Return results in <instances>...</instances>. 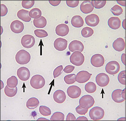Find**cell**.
Returning <instances> with one entry per match:
<instances>
[{"label": "cell", "instance_id": "44dd1931", "mask_svg": "<svg viewBox=\"0 0 126 121\" xmlns=\"http://www.w3.org/2000/svg\"><path fill=\"white\" fill-rule=\"evenodd\" d=\"M109 27L113 30L119 29L121 25V21L118 17H112L108 20Z\"/></svg>", "mask_w": 126, "mask_h": 121}, {"label": "cell", "instance_id": "60d3db41", "mask_svg": "<svg viewBox=\"0 0 126 121\" xmlns=\"http://www.w3.org/2000/svg\"><path fill=\"white\" fill-rule=\"evenodd\" d=\"M88 109L83 108L81 107L80 105H78L76 108V111L77 113L81 115H85L86 114V113L88 112Z\"/></svg>", "mask_w": 126, "mask_h": 121}, {"label": "cell", "instance_id": "4316f807", "mask_svg": "<svg viewBox=\"0 0 126 121\" xmlns=\"http://www.w3.org/2000/svg\"><path fill=\"white\" fill-rule=\"evenodd\" d=\"M17 92V88L16 87L15 88H9L7 85L5 87V94L8 97L12 98L15 96Z\"/></svg>", "mask_w": 126, "mask_h": 121}, {"label": "cell", "instance_id": "f5cc1de1", "mask_svg": "<svg viewBox=\"0 0 126 121\" xmlns=\"http://www.w3.org/2000/svg\"><path fill=\"white\" fill-rule=\"evenodd\" d=\"M1 82L2 83V85H1V89H2V88H3V87L4 86V84H3V85H2V81H1Z\"/></svg>", "mask_w": 126, "mask_h": 121}, {"label": "cell", "instance_id": "816d5d0a", "mask_svg": "<svg viewBox=\"0 0 126 121\" xmlns=\"http://www.w3.org/2000/svg\"><path fill=\"white\" fill-rule=\"evenodd\" d=\"M48 120V119H45V118H39V119H38V120Z\"/></svg>", "mask_w": 126, "mask_h": 121}, {"label": "cell", "instance_id": "f35d334b", "mask_svg": "<svg viewBox=\"0 0 126 121\" xmlns=\"http://www.w3.org/2000/svg\"><path fill=\"white\" fill-rule=\"evenodd\" d=\"M35 4L34 0H23L22 2V6L23 8L29 9L32 8Z\"/></svg>", "mask_w": 126, "mask_h": 121}, {"label": "cell", "instance_id": "1f68e13d", "mask_svg": "<svg viewBox=\"0 0 126 121\" xmlns=\"http://www.w3.org/2000/svg\"><path fill=\"white\" fill-rule=\"evenodd\" d=\"M64 81L67 85L74 84L76 82V75L75 74L67 75L64 77Z\"/></svg>", "mask_w": 126, "mask_h": 121}, {"label": "cell", "instance_id": "ba28073f", "mask_svg": "<svg viewBox=\"0 0 126 121\" xmlns=\"http://www.w3.org/2000/svg\"><path fill=\"white\" fill-rule=\"evenodd\" d=\"M97 84L100 87H103L108 85L110 79L107 74L104 73H100L98 74L95 78Z\"/></svg>", "mask_w": 126, "mask_h": 121}, {"label": "cell", "instance_id": "c3c4849f", "mask_svg": "<svg viewBox=\"0 0 126 121\" xmlns=\"http://www.w3.org/2000/svg\"><path fill=\"white\" fill-rule=\"evenodd\" d=\"M76 120H88V119L85 117H79Z\"/></svg>", "mask_w": 126, "mask_h": 121}, {"label": "cell", "instance_id": "b9f144b4", "mask_svg": "<svg viewBox=\"0 0 126 121\" xmlns=\"http://www.w3.org/2000/svg\"><path fill=\"white\" fill-rule=\"evenodd\" d=\"M79 0H66V3L68 7L70 8H76L79 4Z\"/></svg>", "mask_w": 126, "mask_h": 121}, {"label": "cell", "instance_id": "ab89813d", "mask_svg": "<svg viewBox=\"0 0 126 121\" xmlns=\"http://www.w3.org/2000/svg\"><path fill=\"white\" fill-rule=\"evenodd\" d=\"M63 70V66L62 65L56 67L53 71V76L54 78H56L60 76L62 73Z\"/></svg>", "mask_w": 126, "mask_h": 121}, {"label": "cell", "instance_id": "f546056e", "mask_svg": "<svg viewBox=\"0 0 126 121\" xmlns=\"http://www.w3.org/2000/svg\"><path fill=\"white\" fill-rule=\"evenodd\" d=\"M94 33V31L92 28L89 27H84L81 30L82 36L84 38H89L92 36Z\"/></svg>", "mask_w": 126, "mask_h": 121}, {"label": "cell", "instance_id": "3957f363", "mask_svg": "<svg viewBox=\"0 0 126 121\" xmlns=\"http://www.w3.org/2000/svg\"><path fill=\"white\" fill-rule=\"evenodd\" d=\"M89 115L93 120H99L104 117L105 111L102 108L96 106L90 110Z\"/></svg>", "mask_w": 126, "mask_h": 121}, {"label": "cell", "instance_id": "5bb4252c", "mask_svg": "<svg viewBox=\"0 0 126 121\" xmlns=\"http://www.w3.org/2000/svg\"><path fill=\"white\" fill-rule=\"evenodd\" d=\"M85 22L86 25L90 27H96L99 23V18L97 14H91L86 16Z\"/></svg>", "mask_w": 126, "mask_h": 121}, {"label": "cell", "instance_id": "f1b7e54d", "mask_svg": "<svg viewBox=\"0 0 126 121\" xmlns=\"http://www.w3.org/2000/svg\"><path fill=\"white\" fill-rule=\"evenodd\" d=\"M18 79L15 76H12L7 80V85L9 88H15L18 85Z\"/></svg>", "mask_w": 126, "mask_h": 121}, {"label": "cell", "instance_id": "7dc6e473", "mask_svg": "<svg viewBox=\"0 0 126 121\" xmlns=\"http://www.w3.org/2000/svg\"><path fill=\"white\" fill-rule=\"evenodd\" d=\"M117 2L118 3H119V4L122 5V6H124V7L126 6V0H124V1L117 0Z\"/></svg>", "mask_w": 126, "mask_h": 121}, {"label": "cell", "instance_id": "5b68a950", "mask_svg": "<svg viewBox=\"0 0 126 121\" xmlns=\"http://www.w3.org/2000/svg\"><path fill=\"white\" fill-rule=\"evenodd\" d=\"M94 103V99L89 95H86L82 96L79 100V105L83 108L88 109L92 107Z\"/></svg>", "mask_w": 126, "mask_h": 121}, {"label": "cell", "instance_id": "7402d4cb", "mask_svg": "<svg viewBox=\"0 0 126 121\" xmlns=\"http://www.w3.org/2000/svg\"><path fill=\"white\" fill-rule=\"evenodd\" d=\"M17 16L24 22H29L32 20V18L29 16V11L25 9L19 10L17 13Z\"/></svg>", "mask_w": 126, "mask_h": 121}, {"label": "cell", "instance_id": "4fadbf2b", "mask_svg": "<svg viewBox=\"0 0 126 121\" xmlns=\"http://www.w3.org/2000/svg\"><path fill=\"white\" fill-rule=\"evenodd\" d=\"M69 50L71 52L79 51L82 52L84 49V46L81 41L77 40H72L69 45Z\"/></svg>", "mask_w": 126, "mask_h": 121}, {"label": "cell", "instance_id": "7a4b0ae2", "mask_svg": "<svg viewBox=\"0 0 126 121\" xmlns=\"http://www.w3.org/2000/svg\"><path fill=\"white\" fill-rule=\"evenodd\" d=\"M45 84L44 77L39 74L34 75L30 81V85L32 88L35 89L42 88Z\"/></svg>", "mask_w": 126, "mask_h": 121}, {"label": "cell", "instance_id": "8992f818", "mask_svg": "<svg viewBox=\"0 0 126 121\" xmlns=\"http://www.w3.org/2000/svg\"><path fill=\"white\" fill-rule=\"evenodd\" d=\"M106 71L110 75H115L119 72L120 66L116 61H111L108 62L105 67Z\"/></svg>", "mask_w": 126, "mask_h": 121}, {"label": "cell", "instance_id": "f907efd6", "mask_svg": "<svg viewBox=\"0 0 126 121\" xmlns=\"http://www.w3.org/2000/svg\"><path fill=\"white\" fill-rule=\"evenodd\" d=\"M122 98L125 100V89H124L123 90H122Z\"/></svg>", "mask_w": 126, "mask_h": 121}, {"label": "cell", "instance_id": "e0dca14e", "mask_svg": "<svg viewBox=\"0 0 126 121\" xmlns=\"http://www.w3.org/2000/svg\"><path fill=\"white\" fill-rule=\"evenodd\" d=\"M80 9L82 13L87 14L91 13L94 10V7L91 1L85 0L82 2L80 6Z\"/></svg>", "mask_w": 126, "mask_h": 121}, {"label": "cell", "instance_id": "cb8c5ba5", "mask_svg": "<svg viewBox=\"0 0 126 121\" xmlns=\"http://www.w3.org/2000/svg\"><path fill=\"white\" fill-rule=\"evenodd\" d=\"M84 20L79 15H75L71 20V24L72 26L76 28H80L84 25Z\"/></svg>", "mask_w": 126, "mask_h": 121}, {"label": "cell", "instance_id": "2e32d148", "mask_svg": "<svg viewBox=\"0 0 126 121\" xmlns=\"http://www.w3.org/2000/svg\"><path fill=\"white\" fill-rule=\"evenodd\" d=\"M11 31L15 33H20L23 31L24 25L22 22L18 20H15L10 24Z\"/></svg>", "mask_w": 126, "mask_h": 121}, {"label": "cell", "instance_id": "d6a6232c", "mask_svg": "<svg viewBox=\"0 0 126 121\" xmlns=\"http://www.w3.org/2000/svg\"><path fill=\"white\" fill-rule=\"evenodd\" d=\"M64 120V115L61 112H56L53 113L50 118V120H60L63 121Z\"/></svg>", "mask_w": 126, "mask_h": 121}, {"label": "cell", "instance_id": "7c38bea8", "mask_svg": "<svg viewBox=\"0 0 126 121\" xmlns=\"http://www.w3.org/2000/svg\"><path fill=\"white\" fill-rule=\"evenodd\" d=\"M17 75L21 80L25 81L29 79L31 72L27 67H20L17 71Z\"/></svg>", "mask_w": 126, "mask_h": 121}, {"label": "cell", "instance_id": "83f0119b", "mask_svg": "<svg viewBox=\"0 0 126 121\" xmlns=\"http://www.w3.org/2000/svg\"><path fill=\"white\" fill-rule=\"evenodd\" d=\"M85 90L87 93H93L97 90V86L94 82H89L85 85Z\"/></svg>", "mask_w": 126, "mask_h": 121}, {"label": "cell", "instance_id": "d6986e66", "mask_svg": "<svg viewBox=\"0 0 126 121\" xmlns=\"http://www.w3.org/2000/svg\"><path fill=\"white\" fill-rule=\"evenodd\" d=\"M53 98L55 102L58 103H62L65 101L66 96L63 90H58L54 92Z\"/></svg>", "mask_w": 126, "mask_h": 121}, {"label": "cell", "instance_id": "bcb514c9", "mask_svg": "<svg viewBox=\"0 0 126 121\" xmlns=\"http://www.w3.org/2000/svg\"><path fill=\"white\" fill-rule=\"evenodd\" d=\"M61 0H49V2L50 4L52 6H58L61 3Z\"/></svg>", "mask_w": 126, "mask_h": 121}, {"label": "cell", "instance_id": "74e56055", "mask_svg": "<svg viewBox=\"0 0 126 121\" xmlns=\"http://www.w3.org/2000/svg\"><path fill=\"white\" fill-rule=\"evenodd\" d=\"M118 81L122 85H126V71H123L121 72L118 76Z\"/></svg>", "mask_w": 126, "mask_h": 121}, {"label": "cell", "instance_id": "ac0fdd59", "mask_svg": "<svg viewBox=\"0 0 126 121\" xmlns=\"http://www.w3.org/2000/svg\"><path fill=\"white\" fill-rule=\"evenodd\" d=\"M55 31L56 33L58 36L63 37L67 35L68 34L69 28L66 24H60L56 27Z\"/></svg>", "mask_w": 126, "mask_h": 121}, {"label": "cell", "instance_id": "4dcf8cb0", "mask_svg": "<svg viewBox=\"0 0 126 121\" xmlns=\"http://www.w3.org/2000/svg\"><path fill=\"white\" fill-rule=\"evenodd\" d=\"M42 11L38 8H34L29 12V16L34 19L40 18L42 16Z\"/></svg>", "mask_w": 126, "mask_h": 121}, {"label": "cell", "instance_id": "ffe728a7", "mask_svg": "<svg viewBox=\"0 0 126 121\" xmlns=\"http://www.w3.org/2000/svg\"><path fill=\"white\" fill-rule=\"evenodd\" d=\"M113 47L117 52L123 51L125 47V42L124 39L122 38H117L113 42Z\"/></svg>", "mask_w": 126, "mask_h": 121}, {"label": "cell", "instance_id": "52a82bcc", "mask_svg": "<svg viewBox=\"0 0 126 121\" xmlns=\"http://www.w3.org/2000/svg\"><path fill=\"white\" fill-rule=\"evenodd\" d=\"M35 44V39L33 36L30 34H26L23 36L21 39V44L23 47L30 48Z\"/></svg>", "mask_w": 126, "mask_h": 121}, {"label": "cell", "instance_id": "d4e9b609", "mask_svg": "<svg viewBox=\"0 0 126 121\" xmlns=\"http://www.w3.org/2000/svg\"><path fill=\"white\" fill-rule=\"evenodd\" d=\"M33 25L37 28H44L47 25V20L45 17L41 16L40 18L33 20Z\"/></svg>", "mask_w": 126, "mask_h": 121}, {"label": "cell", "instance_id": "8fae6325", "mask_svg": "<svg viewBox=\"0 0 126 121\" xmlns=\"http://www.w3.org/2000/svg\"><path fill=\"white\" fill-rule=\"evenodd\" d=\"M67 93L70 98L77 99L81 95V89L76 85H72L68 88Z\"/></svg>", "mask_w": 126, "mask_h": 121}, {"label": "cell", "instance_id": "d590c367", "mask_svg": "<svg viewBox=\"0 0 126 121\" xmlns=\"http://www.w3.org/2000/svg\"><path fill=\"white\" fill-rule=\"evenodd\" d=\"M94 7L97 9H100L106 4V0H92L91 1Z\"/></svg>", "mask_w": 126, "mask_h": 121}, {"label": "cell", "instance_id": "7bdbcfd3", "mask_svg": "<svg viewBox=\"0 0 126 121\" xmlns=\"http://www.w3.org/2000/svg\"><path fill=\"white\" fill-rule=\"evenodd\" d=\"M8 12V8L7 7L3 4L0 5V16L1 17H3L5 16Z\"/></svg>", "mask_w": 126, "mask_h": 121}, {"label": "cell", "instance_id": "ee69618b", "mask_svg": "<svg viewBox=\"0 0 126 121\" xmlns=\"http://www.w3.org/2000/svg\"><path fill=\"white\" fill-rule=\"evenodd\" d=\"M74 69H75L74 66L71 65H68L64 67L63 70V72L66 73H70L71 72L73 71Z\"/></svg>", "mask_w": 126, "mask_h": 121}, {"label": "cell", "instance_id": "8d00e7d4", "mask_svg": "<svg viewBox=\"0 0 126 121\" xmlns=\"http://www.w3.org/2000/svg\"><path fill=\"white\" fill-rule=\"evenodd\" d=\"M34 33L37 37L40 38H45L48 35L47 32L43 29H36L34 31Z\"/></svg>", "mask_w": 126, "mask_h": 121}, {"label": "cell", "instance_id": "603a6c76", "mask_svg": "<svg viewBox=\"0 0 126 121\" xmlns=\"http://www.w3.org/2000/svg\"><path fill=\"white\" fill-rule=\"evenodd\" d=\"M122 90L116 89L113 90L112 94V98L114 102L117 103H121L125 100L122 96Z\"/></svg>", "mask_w": 126, "mask_h": 121}, {"label": "cell", "instance_id": "277c9868", "mask_svg": "<svg viewBox=\"0 0 126 121\" xmlns=\"http://www.w3.org/2000/svg\"><path fill=\"white\" fill-rule=\"evenodd\" d=\"M70 60L73 65L76 66H80L84 62L85 57L80 52L75 51L71 55Z\"/></svg>", "mask_w": 126, "mask_h": 121}, {"label": "cell", "instance_id": "836d02e7", "mask_svg": "<svg viewBox=\"0 0 126 121\" xmlns=\"http://www.w3.org/2000/svg\"><path fill=\"white\" fill-rule=\"evenodd\" d=\"M39 112L43 116H49L51 115V110L50 108L46 106L41 105L39 107Z\"/></svg>", "mask_w": 126, "mask_h": 121}, {"label": "cell", "instance_id": "f6af8a7d", "mask_svg": "<svg viewBox=\"0 0 126 121\" xmlns=\"http://www.w3.org/2000/svg\"><path fill=\"white\" fill-rule=\"evenodd\" d=\"M76 117L74 116V115H73L72 113H69L68 114L66 118V120H76Z\"/></svg>", "mask_w": 126, "mask_h": 121}, {"label": "cell", "instance_id": "9a60e30c", "mask_svg": "<svg viewBox=\"0 0 126 121\" xmlns=\"http://www.w3.org/2000/svg\"><path fill=\"white\" fill-rule=\"evenodd\" d=\"M67 40L62 38H59L54 41V48L59 51H63L66 49L67 46Z\"/></svg>", "mask_w": 126, "mask_h": 121}, {"label": "cell", "instance_id": "9c48e42d", "mask_svg": "<svg viewBox=\"0 0 126 121\" xmlns=\"http://www.w3.org/2000/svg\"><path fill=\"white\" fill-rule=\"evenodd\" d=\"M91 63L94 67H101L104 65L105 59L101 54H95L91 58Z\"/></svg>", "mask_w": 126, "mask_h": 121}, {"label": "cell", "instance_id": "681fc988", "mask_svg": "<svg viewBox=\"0 0 126 121\" xmlns=\"http://www.w3.org/2000/svg\"><path fill=\"white\" fill-rule=\"evenodd\" d=\"M125 54H122V63L124 64V65H125Z\"/></svg>", "mask_w": 126, "mask_h": 121}, {"label": "cell", "instance_id": "484cf974", "mask_svg": "<svg viewBox=\"0 0 126 121\" xmlns=\"http://www.w3.org/2000/svg\"><path fill=\"white\" fill-rule=\"evenodd\" d=\"M39 104L38 99L36 98H31L29 99L26 103V107L30 110H34L38 107Z\"/></svg>", "mask_w": 126, "mask_h": 121}, {"label": "cell", "instance_id": "6da1fadb", "mask_svg": "<svg viewBox=\"0 0 126 121\" xmlns=\"http://www.w3.org/2000/svg\"><path fill=\"white\" fill-rule=\"evenodd\" d=\"M31 55L25 50H20L16 53L15 59L19 65H26L31 60Z\"/></svg>", "mask_w": 126, "mask_h": 121}, {"label": "cell", "instance_id": "e575fe53", "mask_svg": "<svg viewBox=\"0 0 126 121\" xmlns=\"http://www.w3.org/2000/svg\"><path fill=\"white\" fill-rule=\"evenodd\" d=\"M110 10L113 14L115 16H119L121 15L123 11L122 7L117 5H114L111 9Z\"/></svg>", "mask_w": 126, "mask_h": 121}, {"label": "cell", "instance_id": "30bf717a", "mask_svg": "<svg viewBox=\"0 0 126 121\" xmlns=\"http://www.w3.org/2000/svg\"><path fill=\"white\" fill-rule=\"evenodd\" d=\"M92 75V74L87 71H81L76 75V81L80 84L85 83L90 79Z\"/></svg>", "mask_w": 126, "mask_h": 121}]
</instances>
